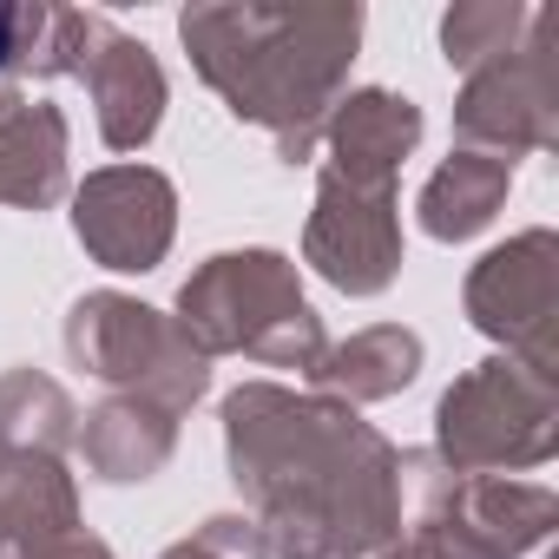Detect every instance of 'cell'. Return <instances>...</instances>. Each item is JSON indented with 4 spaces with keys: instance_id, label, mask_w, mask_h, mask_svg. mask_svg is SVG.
I'll return each instance as SVG.
<instances>
[{
    "instance_id": "obj_1",
    "label": "cell",
    "mask_w": 559,
    "mask_h": 559,
    "mask_svg": "<svg viewBox=\"0 0 559 559\" xmlns=\"http://www.w3.org/2000/svg\"><path fill=\"white\" fill-rule=\"evenodd\" d=\"M230 480L276 559H376L402 533V454L343 402L250 382L224 402Z\"/></svg>"
},
{
    "instance_id": "obj_2",
    "label": "cell",
    "mask_w": 559,
    "mask_h": 559,
    "mask_svg": "<svg viewBox=\"0 0 559 559\" xmlns=\"http://www.w3.org/2000/svg\"><path fill=\"white\" fill-rule=\"evenodd\" d=\"M362 14H237L204 8L185 14V47L198 53L204 80L230 99L237 119H257L276 132L284 158L310 152V132L323 106L343 86V67L356 60Z\"/></svg>"
},
{
    "instance_id": "obj_3",
    "label": "cell",
    "mask_w": 559,
    "mask_h": 559,
    "mask_svg": "<svg viewBox=\"0 0 559 559\" xmlns=\"http://www.w3.org/2000/svg\"><path fill=\"white\" fill-rule=\"evenodd\" d=\"M178 330L204 356H250L263 369H317L323 323L297 290V263L276 250H224L178 290Z\"/></svg>"
},
{
    "instance_id": "obj_4",
    "label": "cell",
    "mask_w": 559,
    "mask_h": 559,
    "mask_svg": "<svg viewBox=\"0 0 559 559\" xmlns=\"http://www.w3.org/2000/svg\"><path fill=\"white\" fill-rule=\"evenodd\" d=\"M559 448V389L552 376L493 356L467 369L435 408V461L454 474H526Z\"/></svg>"
},
{
    "instance_id": "obj_5",
    "label": "cell",
    "mask_w": 559,
    "mask_h": 559,
    "mask_svg": "<svg viewBox=\"0 0 559 559\" xmlns=\"http://www.w3.org/2000/svg\"><path fill=\"white\" fill-rule=\"evenodd\" d=\"M402 467L415 474V559H526L559 520V500L539 480L454 474L435 454H408Z\"/></svg>"
},
{
    "instance_id": "obj_6",
    "label": "cell",
    "mask_w": 559,
    "mask_h": 559,
    "mask_svg": "<svg viewBox=\"0 0 559 559\" xmlns=\"http://www.w3.org/2000/svg\"><path fill=\"white\" fill-rule=\"evenodd\" d=\"M67 356L86 376H99V382H112L139 402H158L165 415H185L211 382V356L178 330V317H158V310H145L132 297H112V290L73 304Z\"/></svg>"
},
{
    "instance_id": "obj_7",
    "label": "cell",
    "mask_w": 559,
    "mask_h": 559,
    "mask_svg": "<svg viewBox=\"0 0 559 559\" xmlns=\"http://www.w3.org/2000/svg\"><path fill=\"white\" fill-rule=\"evenodd\" d=\"M467 317L493 343H507L513 362L552 376V317H559V237L526 230L500 250H487L467 276Z\"/></svg>"
},
{
    "instance_id": "obj_8",
    "label": "cell",
    "mask_w": 559,
    "mask_h": 559,
    "mask_svg": "<svg viewBox=\"0 0 559 559\" xmlns=\"http://www.w3.org/2000/svg\"><path fill=\"white\" fill-rule=\"evenodd\" d=\"M304 257L349 297H376L402 270V224H395V191L382 185H349L323 171L317 185V217L304 237Z\"/></svg>"
},
{
    "instance_id": "obj_9",
    "label": "cell",
    "mask_w": 559,
    "mask_h": 559,
    "mask_svg": "<svg viewBox=\"0 0 559 559\" xmlns=\"http://www.w3.org/2000/svg\"><path fill=\"white\" fill-rule=\"evenodd\" d=\"M178 198L152 165H112L93 171L73 198V230L106 270H152L171 250Z\"/></svg>"
},
{
    "instance_id": "obj_10",
    "label": "cell",
    "mask_w": 559,
    "mask_h": 559,
    "mask_svg": "<svg viewBox=\"0 0 559 559\" xmlns=\"http://www.w3.org/2000/svg\"><path fill=\"white\" fill-rule=\"evenodd\" d=\"M467 152H487L500 165H513L520 152L552 145V73L546 53H500L467 80V99L454 112Z\"/></svg>"
},
{
    "instance_id": "obj_11",
    "label": "cell",
    "mask_w": 559,
    "mask_h": 559,
    "mask_svg": "<svg viewBox=\"0 0 559 559\" xmlns=\"http://www.w3.org/2000/svg\"><path fill=\"white\" fill-rule=\"evenodd\" d=\"M99 47H106V53H73V67H67V73H80V80L93 86L106 145H112V152H132V145H145V139L158 132L165 80H158L152 53H145V47H132L126 34H112V27H106V34H99Z\"/></svg>"
},
{
    "instance_id": "obj_12",
    "label": "cell",
    "mask_w": 559,
    "mask_h": 559,
    "mask_svg": "<svg viewBox=\"0 0 559 559\" xmlns=\"http://www.w3.org/2000/svg\"><path fill=\"white\" fill-rule=\"evenodd\" d=\"M415 139H421V112L408 99H395V93H356V99H343V112L330 126V165L323 171H336L349 185L395 191V171L415 152Z\"/></svg>"
},
{
    "instance_id": "obj_13",
    "label": "cell",
    "mask_w": 559,
    "mask_h": 559,
    "mask_svg": "<svg viewBox=\"0 0 559 559\" xmlns=\"http://www.w3.org/2000/svg\"><path fill=\"white\" fill-rule=\"evenodd\" d=\"M67 191V119L0 93V204L47 211Z\"/></svg>"
},
{
    "instance_id": "obj_14",
    "label": "cell",
    "mask_w": 559,
    "mask_h": 559,
    "mask_svg": "<svg viewBox=\"0 0 559 559\" xmlns=\"http://www.w3.org/2000/svg\"><path fill=\"white\" fill-rule=\"evenodd\" d=\"M178 448V415H165L158 402L119 395L106 408L86 415L80 428V454L99 480H152Z\"/></svg>"
},
{
    "instance_id": "obj_15",
    "label": "cell",
    "mask_w": 559,
    "mask_h": 559,
    "mask_svg": "<svg viewBox=\"0 0 559 559\" xmlns=\"http://www.w3.org/2000/svg\"><path fill=\"white\" fill-rule=\"evenodd\" d=\"M415 369H421V336L402 330V323H382V330H362V336L323 349V362L310 369V382H317L330 402L356 408V402H389V395H402V389L415 382Z\"/></svg>"
},
{
    "instance_id": "obj_16",
    "label": "cell",
    "mask_w": 559,
    "mask_h": 559,
    "mask_svg": "<svg viewBox=\"0 0 559 559\" xmlns=\"http://www.w3.org/2000/svg\"><path fill=\"white\" fill-rule=\"evenodd\" d=\"M507 185H513V165H500L487 152H454L421 191V230L441 237V243H461V237L487 230L493 211L507 204Z\"/></svg>"
},
{
    "instance_id": "obj_17",
    "label": "cell",
    "mask_w": 559,
    "mask_h": 559,
    "mask_svg": "<svg viewBox=\"0 0 559 559\" xmlns=\"http://www.w3.org/2000/svg\"><path fill=\"white\" fill-rule=\"evenodd\" d=\"M73 421L80 415H73L60 382H47L34 369H14L8 382H0V448L8 454H53L60 461V448L80 435Z\"/></svg>"
},
{
    "instance_id": "obj_18",
    "label": "cell",
    "mask_w": 559,
    "mask_h": 559,
    "mask_svg": "<svg viewBox=\"0 0 559 559\" xmlns=\"http://www.w3.org/2000/svg\"><path fill=\"white\" fill-rule=\"evenodd\" d=\"M165 559H270V546H263V533H257V520H237V513H217V520H204L191 539H178Z\"/></svg>"
},
{
    "instance_id": "obj_19",
    "label": "cell",
    "mask_w": 559,
    "mask_h": 559,
    "mask_svg": "<svg viewBox=\"0 0 559 559\" xmlns=\"http://www.w3.org/2000/svg\"><path fill=\"white\" fill-rule=\"evenodd\" d=\"M40 21H47V14H8V8H0V80L21 73V67H34V53H27L21 34H34Z\"/></svg>"
},
{
    "instance_id": "obj_20",
    "label": "cell",
    "mask_w": 559,
    "mask_h": 559,
    "mask_svg": "<svg viewBox=\"0 0 559 559\" xmlns=\"http://www.w3.org/2000/svg\"><path fill=\"white\" fill-rule=\"evenodd\" d=\"M27 559H112V546H106V539H93L86 526H73V533H53L47 546H34Z\"/></svg>"
},
{
    "instance_id": "obj_21",
    "label": "cell",
    "mask_w": 559,
    "mask_h": 559,
    "mask_svg": "<svg viewBox=\"0 0 559 559\" xmlns=\"http://www.w3.org/2000/svg\"><path fill=\"white\" fill-rule=\"evenodd\" d=\"M376 559H415V552H408V546H389V552H376Z\"/></svg>"
}]
</instances>
